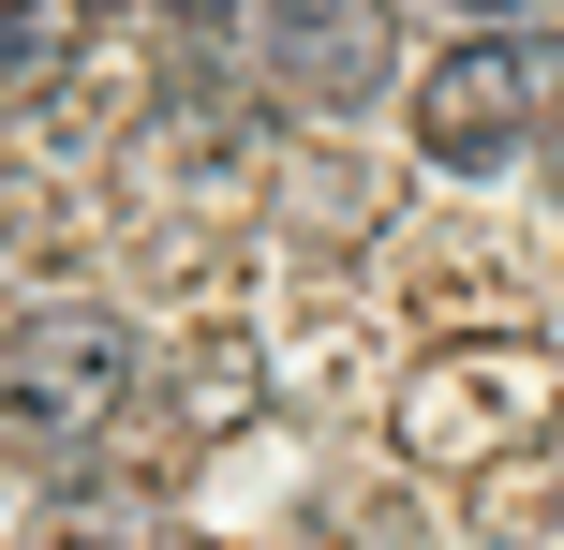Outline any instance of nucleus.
<instances>
[{"instance_id":"obj_1","label":"nucleus","mask_w":564,"mask_h":550,"mask_svg":"<svg viewBox=\"0 0 564 550\" xmlns=\"http://www.w3.org/2000/svg\"><path fill=\"white\" fill-rule=\"evenodd\" d=\"M134 327L89 313V298H45V313L0 343V432L30 446V462H75L89 432H119V402H134Z\"/></svg>"},{"instance_id":"obj_2","label":"nucleus","mask_w":564,"mask_h":550,"mask_svg":"<svg viewBox=\"0 0 564 550\" xmlns=\"http://www.w3.org/2000/svg\"><path fill=\"white\" fill-rule=\"evenodd\" d=\"M238 60H253V89L282 119H357L371 89L401 75V45H387V0H238Z\"/></svg>"},{"instance_id":"obj_3","label":"nucleus","mask_w":564,"mask_h":550,"mask_svg":"<svg viewBox=\"0 0 564 550\" xmlns=\"http://www.w3.org/2000/svg\"><path fill=\"white\" fill-rule=\"evenodd\" d=\"M550 75H564V60L535 45V30L490 15L476 45H446V60L416 75V149H431V164H506V149L550 119Z\"/></svg>"},{"instance_id":"obj_4","label":"nucleus","mask_w":564,"mask_h":550,"mask_svg":"<svg viewBox=\"0 0 564 550\" xmlns=\"http://www.w3.org/2000/svg\"><path fill=\"white\" fill-rule=\"evenodd\" d=\"M15 550H164V506H149V476H45Z\"/></svg>"},{"instance_id":"obj_5","label":"nucleus","mask_w":564,"mask_h":550,"mask_svg":"<svg viewBox=\"0 0 564 550\" xmlns=\"http://www.w3.org/2000/svg\"><path fill=\"white\" fill-rule=\"evenodd\" d=\"M89 15H105V0H0V105H45V89L75 75Z\"/></svg>"},{"instance_id":"obj_6","label":"nucleus","mask_w":564,"mask_h":550,"mask_svg":"<svg viewBox=\"0 0 564 550\" xmlns=\"http://www.w3.org/2000/svg\"><path fill=\"white\" fill-rule=\"evenodd\" d=\"M446 15H550V0H446Z\"/></svg>"},{"instance_id":"obj_7","label":"nucleus","mask_w":564,"mask_h":550,"mask_svg":"<svg viewBox=\"0 0 564 550\" xmlns=\"http://www.w3.org/2000/svg\"><path fill=\"white\" fill-rule=\"evenodd\" d=\"M164 15H238V0H164Z\"/></svg>"}]
</instances>
